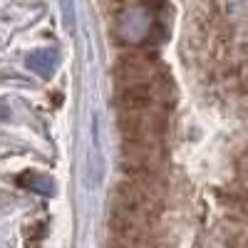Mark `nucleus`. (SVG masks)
<instances>
[{
  "instance_id": "5",
  "label": "nucleus",
  "mask_w": 248,
  "mask_h": 248,
  "mask_svg": "<svg viewBox=\"0 0 248 248\" xmlns=\"http://www.w3.org/2000/svg\"><path fill=\"white\" fill-rule=\"evenodd\" d=\"M17 184H23V186H28L30 191H35V194H52V189H55V184H52V179H47V176H43V174H37V171H28V174H23L17 179Z\"/></svg>"
},
{
  "instance_id": "3",
  "label": "nucleus",
  "mask_w": 248,
  "mask_h": 248,
  "mask_svg": "<svg viewBox=\"0 0 248 248\" xmlns=\"http://www.w3.org/2000/svg\"><path fill=\"white\" fill-rule=\"evenodd\" d=\"M114 79L119 87H134V85H149L159 79V65L152 52H127L117 60L114 65Z\"/></svg>"
},
{
  "instance_id": "6",
  "label": "nucleus",
  "mask_w": 248,
  "mask_h": 248,
  "mask_svg": "<svg viewBox=\"0 0 248 248\" xmlns=\"http://www.w3.org/2000/svg\"><path fill=\"white\" fill-rule=\"evenodd\" d=\"M223 233V246L226 248H248V229L246 226H226Z\"/></svg>"
},
{
  "instance_id": "4",
  "label": "nucleus",
  "mask_w": 248,
  "mask_h": 248,
  "mask_svg": "<svg viewBox=\"0 0 248 248\" xmlns=\"http://www.w3.org/2000/svg\"><path fill=\"white\" fill-rule=\"evenodd\" d=\"M55 67H57V52L55 50H37V52L28 55V70H32L43 79H50L55 75Z\"/></svg>"
},
{
  "instance_id": "7",
  "label": "nucleus",
  "mask_w": 248,
  "mask_h": 248,
  "mask_svg": "<svg viewBox=\"0 0 248 248\" xmlns=\"http://www.w3.org/2000/svg\"><path fill=\"white\" fill-rule=\"evenodd\" d=\"M60 8H62V15H65L67 32H72L75 30V3H72V0H60Z\"/></svg>"
},
{
  "instance_id": "8",
  "label": "nucleus",
  "mask_w": 248,
  "mask_h": 248,
  "mask_svg": "<svg viewBox=\"0 0 248 248\" xmlns=\"http://www.w3.org/2000/svg\"><path fill=\"white\" fill-rule=\"evenodd\" d=\"M107 248H152L149 238L147 241H124V238H112Z\"/></svg>"
},
{
  "instance_id": "1",
  "label": "nucleus",
  "mask_w": 248,
  "mask_h": 248,
  "mask_svg": "<svg viewBox=\"0 0 248 248\" xmlns=\"http://www.w3.org/2000/svg\"><path fill=\"white\" fill-rule=\"evenodd\" d=\"M117 127L124 141H159L167 132V119L161 107H139V109H119Z\"/></svg>"
},
{
  "instance_id": "2",
  "label": "nucleus",
  "mask_w": 248,
  "mask_h": 248,
  "mask_svg": "<svg viewBox=\"0 0 248 248\" xmlns=\"http://www.w3.org/2000/svg\"><path fill=\"white\" fill-rule=\"evenodd\" d=\"M164 164V152L159 141H124L119 149V167L127 176L152 174L159 176Z\"/></svg>"
}]
</instances>
